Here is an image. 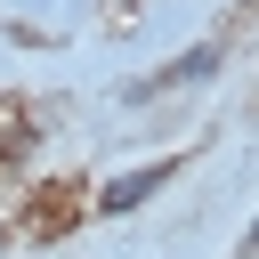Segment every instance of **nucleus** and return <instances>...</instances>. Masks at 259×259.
Masks as SVG:
<instances>
[{"label":"nucleus","instance_id":"obj_1","mask_svg":"<svg viewBox=\"0 0 259 259\" xmlns=\"http://www.w3.org/2000/svg\"><path fill=\"white\" fill-rule=\"evenodd\" d=\"M210 73H219V40H194V49H178V57L162 65V73L130 81L121 97H130V105H146V97H162V89H186V81H210Z\"/></svg>","mask_w":259,"mask_h":259},{"label":"nucleus","instance_id":"obj_2","mask_svg":"<svg viewBox=\"0 0 259 259\" xmlns=\"http://www.w3.org/2000/svg\"><path fill=\"white\" fill-rule=\"evenodd\" d=\"M178 170H186V154H162V162H146V170H121V178H105V186H97V210H113V219H121V210H138L146 194H162Z\"/></svg>","mask_w":259,"mask_h":259},{"label":"nucleus","instance_id":"obj_3","mask_svg":"<svg viewBox=\"0 0 259 259\" xmlns=\"http://www.w3.org/2000/svg\"><path fill=\"white\" fill-rule=\"evenodd\" d=\"M243 259H259V219H251V235H243Z\"/></svg>","mask_w":259,"mask_h":259}]
</instances>
